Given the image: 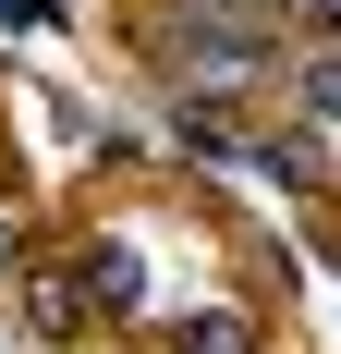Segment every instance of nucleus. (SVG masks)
<instances>
[{
  "instance_id": "obj_1",
  "label": "nucleus",
  "mask_w": 341,
  "mask_h": 354,
  "mask_svg": "<svg viewBox=\"0 0 341 354\" xmlns=\"http://www.w3.org/2000/svg\"><path fill=\"white\" fill-rule=\"evenodd\" d=\"M86 306H98V318H146V257L135 245H98L86 257Z\"/></svg>"
},
{
  "instance_id": "obj_2",
  "label": "nucleus",
  "mask_w": 341,
  "mask_h": 354,
  "mask_svg": "<svg viewBox=\"0 0 341 354\" xmlns=\"http://www.w3.org/2000/svg\"><path fill=\"white\" fill-rule=\"evenodd\" d=\"M293 98H305L317 122H341V37H317V49H305V73H293Z\"/></svg>"
},
{
  "instance_id": "obj_3",
  "label": "nucleus",
  "mask_w": 341,
  "mask_h": 354,
  "mask_svg": "<svg viewBox=\"0 0 341 354\" xmlns=\"http://www.w3.org/2000/svg\"><path fill=\"white\" fill-rule=\"evenodd\" d=\"M0 25H49V0H0Z\"/></svg>"
},
{
  "instance_id": "obj_4",
  "label": "nucleus",
  "mask_w": 341,
  "mask_h": 354,
  "mask_svg": "<svg viewBox=\"0 0 341 354\" xmlns=\"http://www.w3.org/2000/svg\"><path fill=\"white\" fill-rule=\"evenodd\" d=\"M0 257H12V220H0Z\"/></svg>"
}]
</instances>
